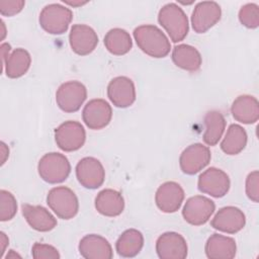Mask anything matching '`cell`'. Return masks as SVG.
<instances>
[{
    "instance_id": "cell-18",
    "label": "cell",
    "mask_w": 259,
    "mask_h": 259,
    "mask_svg": "<svg viewBox=\"0 0 259 259\" xmlns=\"http://www.w3.org/2000/svg\"><path fill=\"white\" fill-rule=\"evenodd\" d=\"M245 224L246 217L243 210L232 205L220 208L210 222L213 229L227 234L240 232L245 227Z\"/></svg>"
},
{
    "instance_id": "cell-10",
    "label": "cell",
    "mask_w": 259,
    "mask_h": 259,
    "mask_svg": "<svg viewBox=\"0 0 259 259\" xmlns=\"http://www.w3.org/2000/svg\"><path fill=\"white\" fill-rule=\"evenodd\" d=\"M211 154L208 147L195 143L185 148L179 157V166L183 173L194 175L210 162Z\"/></svg>"
},
{
    "instance_id": "cell-12",
    "label": "cell",
    "mask_w": 259,
    "mask_h": 259,
    "mask_svg": "<svg viewBox=\"0 0 259 259\" xmlns=\"http://www.w3.org/2000/svg\"><path fill=\"white\" fill-rule=\"evenodd\" d=\"M221 16L222 9L217 2H199L195 5L191 14L192 28L197 33H204L220 21Z\"/></svg>"
},
{
    "instance_id": "cell-28",
    "label": "cell",
    "mask_w": 259,
    "mask_h": 259,
    "mask_svg": "<svg viewBox=\"0 0 259 259\" xmlns=\"http://www.w3.org/2000/svg\"><path fill=\"white\" fill-rule=\"evenodd\" d=\"M247 133L243 126L232 123L221 143L222 151L230 156L240 154L247 145Z\"/></svg>"
},
{
    "instance_id": "cell-38",
    "label": "cell",
    "mask_w": 259,
    "mask_h": 259,
    "mask_svg": "<svg viewBox=\"0 0 259 259\" xmlns=\"http://www.w3.org/2000/svg\"><path fill=\"white\" fill-rule=\"evenodd\" d=\"M64 3H66V4L70 5V6H73V7H79V6L87 4L88 1H65L64 0Z\"/></svg>"
},
{
    "instance_id": "cell-30",
    "label": "cell",
    "mask_w": 259,
    "mask_h": 259,
    "mask_svg": "<svg viewBox=\"0 0 259 259\" xmlns=\"http://www.w3.org/2000/svg\"><path fill=\"white\" fill-rule=\"evenodd\" d=\"M17 211V202L14 195L5 189L0 190V221L7 222L14 218Z\"/></svg>"
},
{
    "instance_id": "cell-14",
    "label": "cell",
    "mask_w": 259,
    "mask_h": 259,
    "mask_svg": "<svg viewBox=\"0 0 259 259\" xmlns=\"http://www.w3.org/2000/svg\"><path fill=\"white\" fill-rule=\"evenodd\" d=\"M187 243L176 232H166L156 241V252L161 259H184L187 256Z\"/></svg>"
},
{
    "instance_id": "cell-29",
    "label": "cell",
    "mask_w": 259,
    "mask_h": 259,
    "mask_svg": "<svg viewBox=\"0 0 259 259\" xmlns=\"http://www.w3.org/2000/svg\"><path fill=\"white\" fill-rule=\"evenodd\" d=\"M103 42L106 50L114 56L125 55L133 47L130 33L125 29L118 27L108 30L104 36Z\"/></svg>"
},
{
    "instance_id": "cell-39",
    "label": "cell",
    "mask_w": 259,
    "mask_h": 259,
    "mask_svg": "<svg viewBox=\"0 0 259 259\" xmlns=\"http://www.w3.org/2000/svg\"><path fill=\"white\" fill-rule=\"evenodd\" d=\"M16 257H20V255H18L17 253H15L14 250H10L9 253L6 255L5 258H6V259H8V258L10 259V258H16Z\"/></svg>"
},
{
    "instance_id": "cell-32",
    "label": "cell",
    "mask_w": 259,
    "mask_h": 259,
    "mask_svg": "<svg viewBox=\"0 0 259 259\" xmlns=\"http://www.w3.org/2000/svg\"><path fill=\"white\" fill-rule=\"evenodd\" d=\"M31 255L34 259H60L59 251L52 245L34 243L31 248Z\"/></svg>"
},
{
    "instance_id": "cell-13",
    "label": "cell",
    "mask_w": 259,
    "mask_h": 259,
    "mask_svg": "<svg viewBox=\"0 0 259 259\" xmlns=\"http://www.w3.org/2000/svg\"><path fill=\"white\" fill-rule=\"evenodd\" d=\"M112 117V108L104 99H92L86 103L82 111L84 123L90 130H101L107 126Z\"/></svg>"
},
{
    "instance_id": "cell-6",
    "label": "cell",
    "mask_w": 259,
    "mask_h": 259,
    "mask_svg": "<svg viewBox=\"0 0 259 259\" xmlns=\"http://www.w3.org/2000/svg\"><path fill=\"white\" fill-rule=\"evenodd\" d=\"M86 140L84 126L76 120H67L55 130L57 146L64 152H74L83 147Z\"/></svg>"
},
{
    "instance_id": "cell-20",
    "label": "cell",
    "mask_w": 259,
    "mask_h": 259,
    "mask_svg": "<svg viewBox=\"0 0 259 259\" xmlns=\"http://www.w3.org/2000/svg\"><path fill=\"white\" fill-rule=\"evenodd\" d=\"M21 210L26 223L37 232H50L57 227L56 218L41 205L24 203Z\"/></svg>"
},
{
    "instance_id": "cell-4",
    "label": "cell",
    "mask_w": 259,
    "mask_h": 259,
    "mask_svg": "<svg viewBox=\"0 0 259 259\" xmlns=\"http://www.w3.org/2000/svg\"><path fill=\"white\" fill-rule=\"evenodd\" d=\"M72 19V10L59 3L46 5L41 9L38 17L41 28L51 34H62L66 32Z\"/></svg>"
},
{
    "instance_id": "cell-25",
    "label": "cell",
    "mask_w": 259,
    "mask_h": 259,
    "mask_svg": "<svg viewBox=\"0 0 259 259\" xmlns=\"http://www.w3.org/2000/svg\"><path fill=\"white\" fill-rule=\"evenodd\" d=\"M30 64V54L26 50L18 48L8 55L5 62L2 64V67L8 78L16 79L23 76L28 71Z\"/></svg>"
},
{
    "instance_id": "cell-17",
    "label": "cell",
    "mask_w": 259,
    "mask_h": 259,
    "mask_svg": "<svg viewBox=\"0 0 259 259\" xmlns=\"http://www.w3.org/2000/svg\"><path fill=\"white\" fill-rule=\"evenodd\" d=\"M69 42L72 51L79 56L91 54L98 45V36L95 30L87 24H74L69 34Z\"/></svg>"
},
{
    "instance_id": "cell-36",
    "label": "cell",
    "mask_w": 259,
    "mask_h": 259,
    "mask_svg": "<svg viewBox=\"0 0 259 259\" xmlns=\"http://www.w3.org/2000/svg\"><path fill=\"white\" fill-rule=\"evenodd\" d=\"M8 238L6 236V234L4 232H1L0 233V248H1V257L3 256L4 252H5V249H6V246L8 245Z\"/></svg>"
},
{
    "instance_id": "cell-3",
    "label": "cell",
    "mask_w": 259,
    "mask_h": 259,
    "mask_svg": "<svg viewBox=\"0 0 259 259\" xmlns=\"http://www.w3.org/2000/svg\"><path fill=\"white\" fill-rule=\"evenodd\" d=\"M37 171L40 178L51 184L65 181L71 172L68 158L57 152L45 154L38 161Z\"/></svg>"
},
{
    "instance_id": "cell-40",
    "label": "cell",
    "mask_w": 259,
    "mask_h": 259,
    "mask_svg": "<svg viewBox=\"0 0 259 259\" xmlns=\"http://www.w3.org/2000/svg\"><path fill=\"white\" fill-rule=\"evenodd\" d=\"M1 24H2V36H1V40L4 39L5 35H6V30H5V24L3 22V20H1Z\"/></svg>"
},
{
    "instance_id": "cell-37",
    "label": "cell",
    "mask_w": 259,
    "mask_h": 259,
    "mask_svg": "<svg viewBox=\"0 0 259 259\" xmlns=\"http://www.w3.org/2000/svg\"><path fill=\"white\" fill-rule=\"evenodd\" d=\"M10 50H11V47H10V45L9 44H6V42H4V44H2L1 45V54H2V64L5 62V60H6V58L8 57V55H9V52H10Z\"/></svg>"
},
{
    "instance_id": "cell-21",
    "label": "cell",
    "mask_w": 259,
    "mask_h": 259,
    "mask_svg": "<svg viewBox=\"0 0 259 259\" xmlns=\"http://www.w3.org/2000/svg\"><path fill=\"white\" fill-rule=\"evenodd\" d=\"M231 112L233 117L241 123H255L259 118L258 100L251 95H240L233 101Z\"/></svg>"
},
{
    "instance_id": "cell-16",
    "label": "cell",
    "mask_w": 259,
    "mask_h": 259,
    "mask_svg": "<svg viewBox=\"0 0 259 259\" xmlns=\"http://www.w3.org/2000/svg\"><path fill=\"white\" fill-rule=\"evenodd\" d=\"M107 96L118 108H126L136 101V87L132 79L125 76L113 78L107 86Z\"/></svg>"
},
{
    "instance_id": "cell-27",
    "label": "cell",
    "mask_w": 259,
    "mask_h": 259,
    "mask_svg": "<svg viewBox=\"0 0 259 259\" xmlns=\"http://www.w3.org/2000/svg\"><path fill=\"white\" fill-rule=\"evenodd\" d=\"M203 122L205 127L202 136L203 142L207 146H215L222 139L226 128L225 116L218 110H210L206 112Z\"/></svg>"
},
{
    "instance_id": "cell-8",
    "label": "cell",
    "mask_w": 259,
    "mask_h": 259,
    "mask_svg": "<svg viewBox=\"0 0 259 259\" xmlns=\"http://www.w3.org/2000/svg\"><path fill=\"white\" fill-rule=\"evenodd\" d=\"M231 186L228 174L215 167H210L202 172L197 181L198 190L215 198L225 196Z\"/></svg>"
},
{
    "instance_id": "cell-26",
    "label": "cell",
    "mask_w": 259,
    "mask_h": 259,
    "mask_svg": "<svg viewBox=\"0 0 259 259\" xmlns=\"http://www.w3.org/2000/svg\"><path fill=\"white\" fill-rule=\"evenodd\" d=\"M144 246V236L136 229L125 230L115 243L117 254L124 258L137 256Z\"/></svg>"
},
{
    "instance_id": "cell-33",
    "label": "cell",
    "mask_w": 259,
    "mask_h": 259,
    "mask_svg": "<svg viewBox=\"0 0 259 259\" xmlns=\"http://www.w3.org/2000/svg\"><path fill=\"white\" fill-rule=\"evenodd\" d=\"M258 185H259V172L257 170L248 174L246 178L245 190L249 199L258 202Z\"/></svg>"
},
{
    "instance_id": "cell-34",
    "label": "cell",
    "mask_w": 259,
    "mask_h": 259,
    "mask_svg": "<svg viewBox=\"0 0 259 259\" xmlns=\"http://www.w3.org/2000/svg\"><path fill=\"white\" fill-rule=\"evenodd\" d=\"M25 5L23 0L14 1H0V13L3 16H13L19 13Z\"/></svg>"
},
{
    "instance_id": "cell-23",
    "label": "cell",
    "mask_w": 259,
    "mask_h": 259,
    "mask_svg": "<svg viewBox=\"0 0 259 259\" xmlns=\"http://www.w3.org/2000/svg\"><path fill=\"white\" fill-rule=\"evenodd\" d=\"M205 255L209 259H232L236 255V241L220 234H212L204 246Z\"/></svg>"
},
{
    "instance_id": "cell-15",
    "label": "cell",
    "mask_w": 259,
    "mask_h": 259,
    "mask_svg": "<svg viewBox=\"0 0 259 259\" xmlns=\"http://www.w3.org/2000/svg\"><path fill=\"white\" fill-rule=\"evenodd\" d=\"M184 195V190L180 184L174 181H167L158 187L155 194V202L161 211L172 213L181 207Z\"/></svg>"
},
{
    "instance_id": "cell-2",
    "label": "cell",
    "mask_w": 259,
    "mask_h": 259,
    "mask_svg": "<svg viewBox=\"0 0 259 259\" xmlns=\"http://www.w3.org/2000/svg\"><path fill=\"white\" fill-rule=\"evenodd\" d=\"M158 21L173 42L183 40L188 33V18L183 9L176 3L165 4L159 10Z\"/></svg>"
},
{
    "instance_id": "cell-5",
    "label": "cell",
    "mask_w": 259,
    "mask_h": 259,
    "mask_svg": "<svg viewBox=\"0 0 259 259\" xmlns=\"http://www.w3.org/2000/svg\"><path fill=\"white\" fill-rule=\"evenodd\" d=\"M47 203L62 220L73 219L79 210V201L75 192L66 186L52 188L48 192Z\"/></svg>"
},
{
    "instance_id": "cell-1",
    "label": "cell",
    "mask_w": 259,
    "mask_h": 259,
    "mask_svg": "<svg viewBox=\"0 0 259 259\" xmlns=\"http://www.w3.org/2000/svg\"><path fill=\"white\" fill-rule=\"evenodd\" d=\"M133 33L138 47L146 55L159 59L170 53V41L158 26L143 24L136 27Z\"/></svg>"
},
{
    "instance_id": "cell-24",
    "label": "cell",
    "mask_w": 259,
    "mask_h": 259,
    "mask_svg": "<svg viewBox=\"0 0 259 259\" xmlns=\"http://www.w3.org/2000/svg\"><path fill=\"white\" fill-rule=\"evenodd\" d=\"M171 58L178 68L189 72H196L199 70L202 63L200 53L194 47L185 44L175 46Z\"/></svg>"
},
{
    "instance_id": "cell-9",
    "label": "cell",
    "mask_w": 259,
    "mask_h": 259,
    "mask_svg": "<svg viewBox=\"0 0 259 259\" xmlns=\"http://www.w3.org/2000/svg\"><path fill=\"white\" fill-rule=\"evenodd\" d=\"M214 209L215 204L210 198L194 195L186 200L182 208V217L192 226H201L210 219Z\"/></svg>"
},
{
    "instance_id": "cell-7",
    "label": "cell",
    "mask_w": 259,
    "mask_h": 259,
    "mask_svg": "<svg viewBox=\"0 0 259 259\" xmlns=\"http://www.w3.org/2000/svg\"><path fill=\"white\" fill-rule=\"evenodd\" d=\"M87 98V89L79 81H68L60 85L56 92V102L64 112H76Z\"/></svg>"
},
{
    "instance_id": "cell-19",
    "label": "cell",
    "mask_w": 259,
    "mask_h": 259,
    "mask_svg": "<svg viewBox=\"0 0 259 259\" xmlns=\"http://www.w3.org/2000/svg\"><path fill=\"white\" fill-rule=\"evenodd\" d=\"M78 250L80 255L86 259H111L113 257L110 243L96 234L84 236L79 242Z\"/></svg>"
},
{
    "instance_id": "cell-11",
    "label": "cell",
    "mask_w": 259,
    "mask_h": 259,
    "mask_svg": "<svg viewBox=\"0 0 259 259\" xmlns=\"http://www.w3.org/2000/svg\"><path fill=\"white\" fill-rule=\"evenodd\" d=\"M76 177L87 189L100 187L105 179V170L101 162L94 157L82 158L76 165Z\"/></svg>"
},
{
    "instance_id": "cell-35",
    "label": "cell",
    "mask_w": 259,
    "mask_h": 259,
    "mask_svg": "<svg viewBox=\"0 0 259 259\" xmlns=\"http://www.w3.org/2000/svg\"><path fill=\"white\" fill-rule=\"evenodd\" d=\"M0 145H1V149H0L1 150V165H3L9 157V149L4 142H1Z\"/></svg>"
},
{
    "instance_id": "cell-31",
    "label": "cell",
    "mask_w": 259,
    "mask_h": 259,
    "mask_svg": "<svg viewBox=\"0 0 259 259\" xmlns=\"http://www.w3.org/2000/svg\"><path fill=\"white\" fill-rule=\"evenodd\" d=\"M239 20L247 28H257L259 25V6L256 3H247L239 10Z\"/></svg>"
},
{
    "instance_id": "cell-22",
    "label": "cell",
    "mask_w": 259,
    "mask_h": 259,
    "mask_svg": "<svg viewBox=\"0 0 259 259\" xmlns=\"http://www.w3.org/2000/svg\"><path fill=\"white\" fill-rule=\"evenodd\" d=\"M95 208L96 210L105 217H117L124 209V199L120 192L106 188L98 192L95 197Z\"/></svg>"
}]
</instances>
